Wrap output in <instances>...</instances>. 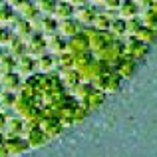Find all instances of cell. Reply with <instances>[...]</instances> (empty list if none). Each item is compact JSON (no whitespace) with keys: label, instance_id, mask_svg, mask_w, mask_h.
Listing matches in <instances>:
<instances>
[{"label":"cell","instance_id":"26","mask_svg":"<svg viewBox=\"0 0 157 157\" xmlns=\"http://www.w3.org/2000/svg\"><path fill=\"white\" fill-rule=\"evenodd\" d=\"M0 2H2V0H0Z\"/></svg>","mask_w":157,"mask_h":157},{"label":"cell","instance_id":"15","mask_svg":"<svg viewBox=\"0 0 157 157\" xmlns=\"http://www.w3.org/2000/svg\"><path fill=\"white\" fill-rule=\"evenodd\" d=\"M58 24H60V20H56L54 16H42V28H40V32H42L44 36L56 34L58 32Z\"/></svg>","mask_w":157,"mask_h":157},{"label":"cell","instance_id":"28","mask_svg":"<svg viewBox=\"0 0 157 157\" xmlns=\"http://www.w3.org/2000/svg\"><path fill=\"white\" fill-rule=\"evenodd\" d=\"M0 28H2V26H0Z\"/></svg>","mask_w":157,"mask_h":157},{"label":"cell","instance_id":"3","mask_svg":"<svg viewBox=\"0 0 157 157\" xmlns=\"http://www.w3.org/2000/svg\"><path fill=\"white\" fill-rule=\"evenodd\" d=\"M16 74H18L24 82L30 80V78H34V76H38V70H36V58H32L30 54L18 58V60H16Z\"/></svg>","mask_w":157,"mask_h":157},{"label":"cell","instance_id":"4","mask_svg":"<svg viewBox=\"0 0 157 157\" xmlns=\"http://www.w3.org/2000/svg\"><path fill=\"white\" fill-rule=\"evenodd\" d=\"M98 12H100V10H98V6H94V4H84V6H78L76 8L74 18H76L84 28H90V26L94 28V20H96Z\"/></svg>","mask_w":157,"mask_h":157},{"label":"cell","instance_id":"19","mask_svg":"<svg viewBox=\"0 0 157 157\" xmlns=\"http://www.w3.org/2000/svg\"><path fill=\"white\" fill-rule=\"evenodd\" d=\"M133 2L137 4L141 10H145V8H151V6H153V0H133Z\"/></svg>","mask_w":157,"mask_h":157},{"label":"cell","instance_id":"8","mask_svg":"<svg viewBox=\"0 0 157 157\" xmlns=\"http://www.w3.org/2000/svg\"><path fill=\"white\" fill-rule=\"evenodd\" d=\"M4 149H6L8 157H12V155L24 153V151L30 149V147H28L26 139H22V137H6L4 139Z\"/></svg>","mask_w":157,"mask_h":157},{"label":"cell","instance_id":"13","mask_svg":"<svg viewBox=\"0 0 157 157\" xmlns=\"http://www.w3.org/2000/svg\"><path fill=\"white\" fill-rule=\"evenodd\" d=\"M115 16L117 14H111V12H107V10H100L98 16H96V20H94V28L100 30V32H109L111 22H113Z\"/></svg>","mask_w":157,"mask_h":157},{"label":"cell","instance_id":"5","mask_svg":"<svg viewBox=\"0 0 157 157\" xmlns=\"http://www.w3.org/2000/svg\"><path fill=\"white\" fill-rule=\"evenodd\" d=\"M22 86H24V80L16 72L0 74V88H2V92L20 94V92H22Z\"/></svg>","mask_w":157,"mask_h":157},{"label":"cell","instance_id":"16","mask_svg":"<svg viewBox=\"0 0 157 157\" xmlns=\"http://www.w3.org/2000/svg\"><path fill=\"white\" fill-rule=\"evenodd\" d=\"M38 10L42 16H54V10H56L58 0H38Z\"/></svg>","mask_w":157,"mask_h":157},{"label":"cell","instance_id":"22","mask_svg":"<svg viewBox=\"0 0 157 157\" xmlns=\"http://www.w3.org/2000/svg\"><path fill=\"white\" fill-rule=\"evenodd\" d=\"M90 4H94V6H101L104 0H90Z\"/></svg>","mask_w":157,"mask_h":157},{"label":"cell","instance_id":"7","mask_svg":"<svg viewBox=\"0 0 157 157\" xmlns=\"http://www.w3.org/2000/svg\"><path fill=\"white\" fill-rule=\"evenodd\" d=\"M46 44H48V52L54 54V56H62L64 52H70L68 50V40L64 38L62 34H50V36H46Z\"/></svg>","mask_w":157,"mask_h":157},{"label":"cell","instance_id":"18","mask_svg":"<svg viewBox=\"0 0 157 157\" xmlns=\"http://www.w3.org/2000/svg\"><path fill=\"white\" fill-rule=\"evenodd\" d=\"M121 2H123V0H104V4H101V10H107V12H111V14H117Z\"/></svg>","mask_w":157,"mask_h":157},{"label":"cell","instance_id":"9","mask_svg":"<svg viewBox=\"0 0 157 157\" xmlns=\"http://www.w3.org/2000/svg\"><path fill=\"white\" fill-rule=\"evenodd\" d=\"M12 32H14V36H18V38L28 40L32 34H34V28H32V22H30V20L20 18V16H18V20L12 24Z\"/></svg>","mask_w":157,"mask_h":157},{"label":"cell","instance_id":"14","mask_svg":"<svg viewBox=\"0 0 157 157\" xmlns=\"http://www.w3.org/2000/svg\"><path fill=\"white\" fill-rule=\"evenodd\" d=\"M76 14V6L68 2V0H60L56 4V10H54V18L56 20H66V18H74Z\"/></svg>","mask_w":157,"mask_h":157},{"label":"cell","instance_id":"25","mask_svg":"<svg viewBox=\"0 0 157 157\" xmlns=\"http://www.w3.org/2000/svg\"><path fill=\"white\" fill-rule=\"evenodd\" d=\"M32 2H38V0H32Z\"/></svg>","mask_w":157,"mask_h":157},{"label":"cell","instance_id":"21","mask_svg":"<svg viewBox=\"0 0 157 157\" xmlns=\"http://www.w3.org/2000/svg\"><path fill=\"white\" fill-rule=\"evenodd\" d=\"M70 4H72V6H84V4H90V0H68Z\"/></svg>","mask_w":157,"mask_h":157},{"label":"cell","instance_id":"20","mask_svg":"<svg viewBox=\"0 0 157 157\" xmlns=\"http://www.w3.org/2000/svg\"><path fill=\"white\" fill-rule=\"evenodd\" d=\"M4 2H6V4H10V6L14 8V10H18V6L24 2V0H4Z\"/></svg>","mask_w":157,"mask_h":157},{"label":"cell","instance_id":"1","mask_svg":"<svg viewBox=\"0 0 157 157\" xmlns=\"http://www.w3.org/2000/svg\"><path fill=\"white\" fill-rule=\"evenodd\" d=\"M121 76H119L117 72H107L104 74V76H100L96 80V90H100V92H104L105 96L107 94H113V92H117L119 90V86H121Z\"/></svg>","mask_w":157,"mask_h":157},{"label":"cell","instance_id":"24","mask_svg":"<svg viewBox=\"0 0 157 157\" xmlns=\"http://www.w3.org/2000/svg\"><path fill=\"white\" fill-rule=\"evenodd\" d=\"M0 96H2V88H0Z\"/></svg>","mask_w":157,"mask_h":157},{"label":"cell","instance_id":"27","mask_svg":"<svg viewBox=\"0 0 157 157\" xmlns=\"http://www.w3.org/2000/svg\"><path fill=\"white\" fill-rule=\"evenodd\" d=\"M58 2H60V0H58Z\"/></svg>","mask_w":157,"mask_h":157},{"label":"cell","instance_id":"2","mask_svg":"<svg viewBox=\"0 0 157 157\" xmlns=\"http://www.w3.org/2000/svg\"><path fill=\"white\" fill-rule=\"evenodd\" d=\"M26 48H28V54H30L32 58H36V60H38L40 56H44V54H50L48 52V44H46V36H44L42 32H34V34L26 40Z\"/></svg>","mask_w":157,"mask_h":157},{"label":"cell","instance_id":"10","mask_svg":"<svg viewBox=\"0 0 157 157\" xmlns=\"http://www.w3.org/2000/svg\"><path fill=\"white\" fill-rule=\"evenodd\" d=\"M16 20H18V12H16L10 4H6L2 0V2H0V26L12 28V24H14Z\"/></svg>","mask_w":157,"mask_h":157},{"label":"cell","instance_id":"17","mask_svg":"<svg viewBox=\"0 0 157 157\" xmlns=\"http://www.w3.org/2000/svg\"><path fill=\"white\" fill-rule=\"evenodd\" d=\"M12 40H14V32H12V28L2 26V28H0V48H2V50H6L8 44H10Z\"/></svg>","mask_w":157,"mask_h":157},{"label":"cell","instance_id":"23","mask_svg":"<svg viewBox=\"0 0 157 157\" xmlns=\"http://www.w3.org/2000/svg\"><path fill=\"white\" fill-rule=\"evenodd\" d=\"M4 52H6V50H2V48H0V56H2V54H4Z\"/></svg>","mask_w":157,"mask_h":157},{"label":"cell","instance_id":"6","mask_svg":"<svg viewBox=\"0 0 157 157\" xmlns=\"http://www.w3.org/2000/svg\"><path fill=\"white\" fill-rule=\"evenodd\" d=\"M82 30H84V26H82V24L78 22L76 18L60 20V24H58V34H62L66 40H70V38H74V36H78Z\"/></svg>","mask_w":157,"mask_h":157},{"label":"cell","instance_id":"11","mask_svg":"<svg viewBox=\"0 0 157 157\" xmlns=\"http://www.w3.org/2000/svg\"><path fill=\"white\" fill-rule=\"evenodd\" d=\"M139 14H141V8H139L133 0H123L121 6H119V10H117V16H119V18H123V20L137 18Z\"/></svg>","mask_w":157,"mask_h":157},{"label":"cell","instance_id":"12","mask_svg":"<svg viewBox=\"0 0 157 157\" xmlns=\"http://www.w3.org/2000/svg\"><path fill=\"white\" fill-rule=\"evenodd\" d=\"M18 16L20 18H26V20H34V18H38V16H42L40 14V10H38V4L36 2H32V0H24L22 4L18 6Z\"/></svg>","mask_w":157,"mask_h":157}]
</instances>
